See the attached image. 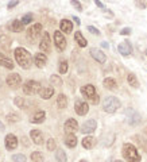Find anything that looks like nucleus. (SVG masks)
I'll return each instance as SVG.
<instances>
[{"label":"nucleus","instance_id":"nucleus-1","mask_svg":"<svg viewBox=\"0 0 147 162\" xmlns=\"http://www.w3.org/2000/svg\"><path fill=\"white\" fill-rule=\"evenodd\" d=\"M14 54H15L16 62L20 65L22 69H30V66L33 65V57H31V54L26 49L16 47Z\"/></svg>","mask_w":147,"mask_h":162},{"label":"nucleus","instance_id":"nucleus-2","mask_svg":"<svg viewBox=\"0 0 147 162\" xmlns=\"http://www.w3.org/2000/svg\"><path fill=\"white\" fill-rule=\"evenodd\" d=\"M123 155L128 162H140V154L138 153L136 147L131 143L123 145Z\"/></svg>","mask_w":147,"mask_h":162},{"label":"nucleus","instance_id":"nucleus-3","mask_svg":"<svg viewBox=\"0 0 147 162\" xmlns=\"http://www.w3.org/2000/svg\"><path fill=\"white\" fill-rule=\"evenodd\" d=\"M120 100L118 97L115 96H107L104 100H103V110L105 112H108V114H113V112H116L119 108H120Z\"/></svg>","mask_w":147,"mask_h":162},{"label":"nucleus","instance_id":"nucleus-4","mask_svg":"<svg viewBox=\"0 0 147 162\" xmlns=\"http://www.w3.org/2000/svg\"><path fill=\"white\" fill-rule=\"evenodd\" d=\"M81 93H82V96H85L93 104L99 103V96L96 94V88L93 87L92 84H87V85H84V87H81Z\"/></svg>","mask_w":147,"mask_h":162},{"label":"nucleus","instance_id":"nucleus-5","mask_svg":"<svg viewBox=\"0 0 147 162\" xmlns=\"http://www.w3.org/2000/svg\"><path fill=\"white\" fill-rule=\"evenodd\" d=\"M41 91V84L38 81H34V80H30V81H26L23 84V92L29 96H34L35 93H38Z\"/></svg>","mask_w":147,"mask_h":162},{"label":"nucleus","instance_id":"nucleus-6","mask_svg":"<svg viewBox=\"0 0 147 162\" xmlns=\"http://www.w3.org/2000/svg\"><path fill=\"white\" fill-rule=\"evenodd\" d=\"M126 118H127V122L131 126H136L142 122V116L138 114L134 108H127L126 110Z\"/></svg>","mask_w":147,"mask_h":162},{"label":"nucleus","instance_id":"nucleus-7","mask_svg":"<svg viewBox=\"0 0 147 162\" xmlns=\"http://www.w3.org/2000/svg\"><path fill=\"white\" fill-rule=\"evenodd\" d=\"M74 111H76V114L80 115V116L87 115L88 111H89L88 103H85L84 100H81V99H77V100H76V103H74Z\"/></svg>","mask_w":147,"mask_h":162},{"label":"nucleus","instance_id":"nucleus-8","mask_svg":"<svg viewBox=\"0 0 147 162\" xmlns=\"http://www.w3.org/2000/svg\"><path fill=\"white\" fill-rule=\"evenodd\" d=\"M54 43L60 51H64L66 49V39L64 37V34H62V31H55L54 33Z\"/></svg>","mask_w":147,"mask_h":162},{"label":"nucleus","instance_id":"nucleus-9","mask_svg":"<svg viewBox=\"0 0 147 162\" xmlns=\"http://www.w3.org/2000/svg\"><path fill=\"white\" fill-rule=\"evenodd\" d=\"M6 83H7L8 87L16 88V87H19V85H20V83H22V77H20V74H18V73L8 74V76H7V78H6Z\"/></svg>","mask_w":147,"mask_h":162},{"label":"nucleus","instance_id":"nucleus-10","mask_svg":"<svg viewBox=\"0 0 147 162\" xmlns=\"http://www.w3.org/2000/svg\"><path fill=\"white\" fill-rule=\"evenodd\" d=\"M97 128V123L95 119H89L81 126V132L82 134H92Z\"/></svg>","mask_w":147,"mask_h":162},{"label":"nucleus","instance_id":"nucleus-11","mask_svg":"<svg viewBox=\"0 0 147 162\" xmlns=\"http://www.w3.org/2000/svg\"><path fill=\"white\" fill-rule=\"evenodd\" d=\"M118 50H119V53L122 54V56H124V57H128V56H130V54L132 53L131 43L128 42V40H123V42H120V43H119Z\"/></svg>","mask_w":147,"mask_h":162},{"label":"nucleus","instance_id":"nucleus-12","mask_svg":"<svg viewBox=\"0 0 147 162\" xmlns=\"http://www.w3.org/2000/svg\"><path fill=\"white\" fill-rule=\"evenodd\" d=\"M64 127H65V131L68 134H73V132H76L78 130V123H77V120H76V119L69 118L68 120L65 122Z\"/></svg>","mask_w":147,"mask_h":162},{"label":"nucleus","instance_id":"nucleus-13","mask_svg":"<svg viewBox=\"0 0 147 162\" xmlns=\"http://www.w3.org/2000/svg\"><path fill=\"white\" fill-rule=\"evenodd\" d=\"M39 49L45 53H50V37H49V33H43L41 43H39Z\"/></svg>","mask_w":147,"mask_h":162},{"label":"nucleus","instance_id":"nucleus-14","mask_svg":"<svg viewBox=\"0 0 147 162\" xmlns=\"http://www.w3.org/2000/svg\"><path fill=\"white\" fill-rule=\"evenodd\" d=\"M91 56L95 58V60L99 62V64H104V62L107 61L105 54L101 51L100 49H97V47H92V49H91Z\"/></svg>","mask_w":147,"mask_h":162},{"label":"nucleus","instance_id":"nucleus-15","mask_svg":"<svg viewBox=\"0 0 147 162\" xmlns=\"http://www.w3.org/2000/svg\"><path fill=\"white\" fill-rule=\"evenodd\" d=\"M41 33H42V24H39V23L34 24V26L29 30V39H30V40H35Z\"/></svg>","mask_w":147,"mask_h":162},{"label":"nucleus","instance_id":"nucleus-16","mask_svg":"<svg viewBox=\"0 0 147 162\" xmlns=\"http://www.w3.org/2000/svg\"><path fill=\"white\" fill-rule=\"evenodd\" d=\"M6 147L8 150H15L18 147V138L14 134H8L6 137Z\"/></svg>","mask_w":147,"mask_h":162},{"label":"nucleus","instance_id":"nucleus-17","mask_svg":"<svg viewBox=\"0 0 147 162\" xmlns=\"http://www.w3.org/2000/svg\"><path fill=\"white\" fill-rule=\"evenodd\" d=\"M30 137L35 145H42L43 143V134H42V131H39V130H31Z\"/></svg>","mask_w":147,"mask_h":162},{"label":"nucleus","instance_id":"nucleus-18","mask_svg":"<svg viewBox=\"0 0 147 162\" xmlns=\"http://www.w3.org/2000/svg\"><path fill=\"white\" fill-rule=\"evenodd\" d=\"M34 61H35V65L38 68H43L47 62V57H46V54H43V53H38V54H35Z\"/></svg>","mask_w":147,"mask_h":162},{"label":"nucleus","instance_id":"nucleus-19","mask_svg":"<svg viewBox=\"0 0 147 162\" xmlns=\"http://www.w3.org/2000/svg\"><path fill=\"white\" fill-rule=\"evenodd\" d=\"M60 27H61L62 33L69 34V33H72V30H73V23L70 20H68V19H62L61 23H60Z\"/></svg>","mask_w":147,"mask_h":162},{"label":"nucleus","instance_id":"nucleus-20","mask_svg":"<svg viewBox=\"0 0 147 162\" xmlns=\"http://www.w3.org/2000/svg\"><path fill=\"white\" fill-rule=\"evenodd\" d=\"M0 66H4L7 68V69H14V62H12V60H10L8 57H6L4 54L0 53Z\"/></svg>","mask_w":147,"mask_h":162},{"label":"nucleus","instance_id":"nucleus-21","mask_svg":"<svg viewBox=\"0 0 147 162\" xmlns=\"http://www.w3.org/2000/svg\"><path fill=\"white\" fill-rule=\"evenodd\" d=\"M39 94H41L42 99L47 100V99H50L53 94H54V88L53 87H43L41 91H39Z\"/></svg>","mask_w":147,"mask_h":162},{"label":"nucleus","instance_id":"nucleus-22","mask_svg":"<svg viewBox=\"0 0 147 162\" xmlns=\"http://www.w3.org/2000/svg\"><path fill=\"white\" fill-rule=\"evenodd\" d=\"M23 23H22L20 20H12V23H10V26H8V29H10L12 33H22L23 31Z\"/></svg>","mask_w":147,"mask_h":162},{"label":"nucleus","instance_id":"nucleus-23","mask_svg":"<svg viewBox=\"0 0 147 162\" xmlns=\"http://www.w3.org/2000/svg\"><path fill=\"white\" fill-rule=\"evenodd\" d=\"M65 145L68 147H76L77 146V138L74 134H68L65 137Z\"/></svg>","mask_w":147,"mask_h":162},{"label":"nucleus","instance_id":"nucleus-24","mask_svg":"<svg viewBox=\"0 0 147 162\" xmlns=\"http://www.w3.org/2000/svg\"><path fill=\"white\" fill-rule=\"evenodd\" d=\"M95 143H96V139L93 137H91V135H88V137H85L82 139V146L85 148H92L95 146Z\"/></svg>","mask_w":147,"mask_h":162},{"label":"nucleus","instance_id":"nucleus-25","mask_svg":"<svg viewBox=\"0 0 147 162\" xmlns=\"http://www.w3.org/2000/svg\"><path fill=\"white\" fill-rule=\"evenodd\" d=\"M45 118H46V114H45L43 111H38L37 114L33 116V119H31V123H37V124H39V123H42V122L45 120Z\"/></svg>","mask_w":147,"mask_h":162},{"label":"nucleus","instance_id":"nucleus-26","mask_svg":"<svg viewBox=\"0 0 147 162\" xmlns=\"http://www.w3.org/2000/svg\"><path fill=\"white\" fill-rule=\"evenodd\" d=\"M57 105H58L60 110H64L68 105V99H66L65 94H58V97H57Z\"/></svg>","mask_w":147,"mask_h":162},{"label":"nucleus","instance_id":"nucleus-27","mask_svg":"<svg viewBox=\"0 0 147 162\" xmlns=\"http://www.w3.org/2000/svg\"><path fill=\"white\" fill-rule=\"evenodd\" d=\"M74 39H76V42H77L81 47H85V46H87V43H88V42H87V39L82 37L81 31H77V33L74 34Z\"/></svg>","mask_w":147,"mask_h":162},{"label":"nucleus","instance_id":"nucleus-28","mask_svg":"<svg viewBox=\"0 0 147 162\" xmlns=\"http://www.w3.org/2000/svg\"><path fill=\"white\" fill-rule=\"evenodd\" d=\"M103 85H104V87H105L107 89H116V87H118L116 81H115L112 77H107V78L104 80Z\"/></svg>","mask_w":147,"mask_h":162},{"label":"nucleus","instance_id":"nucleus-29","mask_svg":"<svg viewBox=\"0 0 147 162\" xmlns=\"http://www.w3.org/2000/svg\"><path fill=\"white\" fill-rule=\"evenodd\" d=\"M127 81H128V84L131 85V87H134V88H139V81H138V78H136V76L135 74H132V73H130L127 76Z\"/></svg>","mask_w":147,"mask_h":162},{"label":"nucleus","instance_id":"nucleus-30","mask_svg":"<svg viewBox=\"0 0 147 162\" xmlns=\"http://www.w3.org/2000/svg\"><path fill=\"white\" fill-rule=\"evenodd\" d=\"M55 158L58 162H68V157H66V153L64 150H61V148H58V150L55 151Z\"/></svg>","mask_w":147,"mask_h":162},{"label":"nucleus","instance_id":"nucleus-31","mask_svg":"<svg viewBox=\"0 0 147 162\" xmlns=\"http://www.w3.org/2000/svg\"><path fill=\"white\" fill-rule=\"evenodd\" d=\"M50 83H51V85H54V87H61V85H62V80H61L60 76L53 74L50 77Z\"/></svg>","mask_w":147,"mask_h":162},{"label":"nucleus","instance_id":"nucleus-32","mask_svg":"<svg viewBox=\"0 0 147 162\" xmlns=\"http://www.w3.org/2000/svg\"><path fill=\"white\" fill-rule=\"evenodd\" d=\"M31 161L33 162H42L43 161V155L39 151H34L33 154H31Z\"/></svg>","mask_w":147,"mask_h":162},{"label":"nucleus","instance_id":"nucleus-33","mask_svg":"<svg viewBox=\"0 0 147 162\" xmlns=\"http://www.w3.org/2000/svg\"><path fill=\"white\" fill-rule=\"evenodd\" d=\"M22 23L23 24H29L30 22H33V14H26V15H23V18H22Z\"/></svg>","mask_w":147,"mask_h":162},{"label":"nucleus","instance_id":"nucleus-34","mask_svg":"<svg viewBox=\"0 0 147 162\" xmlns=\"http://www.w3.org/2000/svg\"><path fill=\"white\" fill-rule=\"evenodd\" d=\"M68 69H69V65H68V62L66 61H61L60 62V73H66L68 72Z\"/></svg>","mask_w":147,"mask_h":162},{"label":"nucleus","instance_id":"nucleus-35","mask_svg":"<svg viewBox=\"0 0 147 162\" xmlns=\"http://www.w3.org/2000/svg\"><path fill=\"white\" fill-rule=\"evenodd\" d=\"M12 161L14 162H26V157L23 154H15V155H12Z\"/></svg>","mask_w":147,"mask_h":162},{"label":"nucleus","instance_id":"nucleus-36","mask_svg":"<svg viewBox=\"0 0 147 162\" xmlns=\"http://www.w3.org/2000/svg\"><path fill=\"white\" fill-rule=\"evenodd\" d=\"M47 150L49 151H53V150H55V141L53 138H50L47 141Z\"/></svg>","mask_w":147,"mask_h":162},{"label":"nucleus","instance_id":"nucleus-37","mask_svg":"<svg viewBox=\"0 0 147 162\" xmlns=\"http://www.w3.org/2000/svg\"><path fill=\"white\" fill-rule=\"evenodd\" d=\"M72 6L76 8L77 11H82V6H81V3H78V2H76V0H72Z\"/></svg>","mask_w":147,"mask_h":162},{"label":"nucleus","instance_id":"nucleus-38","mask_svg":"<svg viewBox=\"0 0 147 162\" xmlns=\"http://www.w3.org/2000/svg\"><path fill=\"white\" fill-rule=\"evenodd\" d=\"M7 118H8V120H10V122H18V120H19V115H16V114H10V115L7 116Z\"/></svg>","mask_w":147,"mask_h":162},{"label":"nucleus","instance_id":"nucleus-39","mask_svg":"<svg viewBox=\"0 0 147 162\" xmlns=\"http://www.w3.org/2000/svg\"><path fill=\"white\" fill-rule=\"evenodd\" d=\"M88 31H91L92 34H95V35H99L100 34V31L96 29V27H93V26H88Z\"/></svg>","mask_w":147,"mask_h":162},{"label":"nucleus","instance_id":"nucleus-40","mask_svg":"<svg viewBox=\"0 0 147 162\" xmlns=\"http://www.w3.org/2000/svg\"><path fill=\"white\" fill-rule=\"evenodd\" d=\"M131 34V29L130 27H126V29L120 30V35H130Z\"/></svg>","mask_w":147,"mask_h":162},{"label":"nucleus","instance_id":"nucleus-41","mask_svg":"<svg viewBox=\"0 0 147 162\" xmlns=\"http://www.w3.org/2000/svg\"><path fill=\"white\" fill-rule=\"evenodd\" d=\"M15 104L19 105V107H23L24 105V100H22V97H16L15 99Z\"/></svg>","mask_w":147,"mask_h":162},{"label":"nucleus","instance_id":"nucleus-42","mask_svg":"<svg viewBox=\"0 0 147 162\" xmlns=\"http://www.w3.org/2000/svg\"><path fill=\"white\" fill-rule=\"evenodd\" d=\"M18 3H19V2H10V3H8V10H11V8L12 7H15V6H18Z\"/></svg>","mask_w":147,"mask_h":162},{"label":"nucleus","instance_id":"nucleus-43","mask_svg":"<svg viewBox=\"0 0 147 162\" xmlns=\"http://www.w3.org/2000/svg\"><path fill=\"white\" fill-rule=\"evenodd\" d=\"M95 4H96L97 7H100V8H105V6H104V4L101 3V2H99V0H96V2H95Z\"/></svg>","mask_w":147,"mask_h":162},{"label":"nucleus","instance_id":"nucleus-44","mask_svg":"<svg viewBox=\"0 0 147 162\" xmlns=\"http://www.w3.org/2000/svg\"><path fill=\"white\" fill-rule=\"evenodd\" d=\"M73 20H74V22H76V23H77V24H80V23H81V22H80V19H78L77 16H73Z\"/></svg>","mask_w":147,"mask_h":162},{"label":"nucleus","instance_id":"nucleus-45","mask_svg":"<svg viewBox=\"0 0 147 162\" xmlns=\"http://www.w3.org/2000/svg\"><path fill=\"white\" fill-rule=\"evenodd\" d=\"M138 6H139V7H143V8H144V7L147 6V3H140V2H138Z\"/></svg>","mask_w":147,"mask_h":162},{"label":"nucleus","instance_id":"nucleus-46","mask_svg":"<svg viewBox=\"0 0 147 162\" xmlns=\"http://www.w3.org/2000/svg\"><path fill=\"white\" fill-rule=\"evenodd\" d=\"M101 46H103V47H108V43H107V42H103V43H101Z\"/></svg>","mask_w":147,"mask_h":162},{"label":"nucleus","instance_id":"nucleus-47","mask_svg":"<svg viewBox=\"0 0 147 162\" xmlns=\"http://www.w3.org/2000/svg\"><path fill=\"white\" fill-rule=\"evenodd\" d=\"M80 162H87V161H85V159H81V161H80Z\"/></svg>","mask_w":147,"mask_h":162},{"label":"nucleus","instance_id":"nucleus-48","mask_svg":"<svg viewBox=\"0 0 147 162\" xmlns=\"http://www.w3.org/2000/svg\"><path fill=\"white\" fill-rule=\"evenodd\" d=\"M115 162H123V161H115Z\"/></svg>","mask_w":147,"mask_h":162},{"label":"nucleus","instance_id":"nucleus-49","mask_svg":"<svg viewBox=\"0 0 147 162\" xmlns=\"http://www.w3.org/2000/svg\"><path fill=\"white\" fill-rule=\"evenodd\" d=\"M146 56H147V50H146Z\"/></svg>","mask_w":147,"mask_h":162}]
</instances>
